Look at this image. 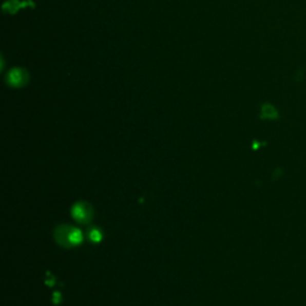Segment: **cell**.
I'll list each match as a JSON object with an SVG mask.
<instances>
[{
	"label": "cell",
	"mask_w": 306,
	"mask_h": 306,
	"mask_svg": "<svg viewBox=\"0 0 306 306\" xmlns=\"http://www.w3.org/2000/svg\"><path fill=\"white\" fill-rule=\"evenodd\" d=\"M71 226H66V225H63V226H59L55 230V238L56 242L60 244V245L64 246H71Z\"/></svg>",
	"instance_id": "obj_3"
},
{
	"label": "cell",
	"mask_w": 306,
	"mask_h": 306,
	"mask_svg": "<svg viewBox=\"0 0 306 306\" xmlns=\"http://www.w3.org/2000/svg\"><path fill=\"white\" fill-rule=\"evenodd\" d=\"M90 235H91L90 237H91V238H92V240H94V242H96V240L100 239V232H98L97 230H93V231L91 232Z\"/></svg>",
	"instance_id": "obj_5"
},
{
	"label": "cell",
	"mask_w": 306,
	"mask_h": 306,
	"mask_svg": "<svg viewBox=\"0 0 306 306\" xmlns=\"http://www.w3.org/2000/svg\"><path fill=\"white\" fill-rule=\"evenodd\" d=\"M73 217L76 221L82 224H87L92 219V208L89 203L80 202L74 206L73 208Z\"/></svg>",
	"instance_id": "obj_2"
},
{
	"label": "cell",
	"mask_w": 306,
	"mask_h": 306,
	"mask_svg": "<svg viewBox=\"0 0 306 306\" xmlns=\"http://www.w3.org/2000/svg\"><path fill=\"white\" fill-rule=\"evenodd\" d=\"M7 84L12 87H23L29 82V74L23 68H12L7 74Z\"/></svg>",
	"instance_id": "obj_1"
},
{
	"label": "cell",
	"mask_w": 306,
	"mask_h": 306,
	"mask_svg": "<svg viewBox=\"0 0 306 306\" xmlns=\"http://www.w3.org/2000/svg\"><path fill=\"white\" fill-rule=\"evenodd\" d=\"M262 118L271 119V120L278 119L279 118L278 110H276L272 104H264L263 107H262Z\"/></svg>",
	"instance_id": "obj_4"
}]
</instances>
